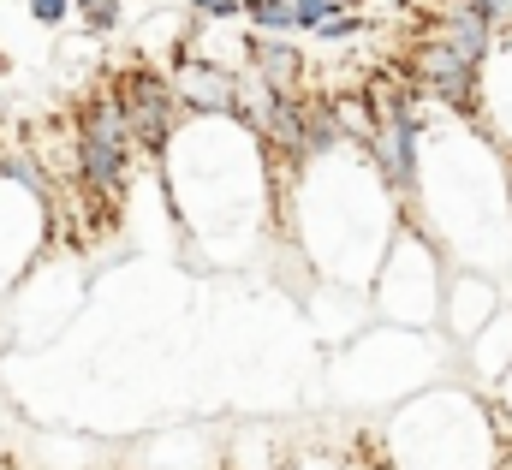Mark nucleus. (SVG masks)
Here are the masks:
<instances>
[{"label":"nucleus","instance_id":"nucleus-15","mask_svg":"<svg viewBox=\"0 0 512 470\" xmlns=\"http://www.w3.org/2000/svg\"><path fill=\"white\" fill-rule=\"evenodd\" d=\"M72 18L84 24L90 42H108L126 30V0H72Z\"/></svg>","mask_w":512,"mask_h":470},{"label":"nucleus","instance_id":"nucleus-18","mask_svg":"<svg viewBox=\"0 0 512 470\" xmlns=\"http://www.w3.org/2000/svg\"><path fill=\"white\" fill-rule=\"evenodd\" d=\"M292 6H298V36H304V30L316 36L334 12H358V0H292Z\"/></svg>","mask_w":512,"mask_h":470},{"label":"nucleus","instance_id":"nucleus-19","mask_svg":"<svg viewBox=\"0 0 512 470\" xmlns=\"http://www.w3.org/2000/svg\"><path fill=\"white\" fill-rule=\"evenodd\" d=\"M364 30H370V18H364V12H334L316 36H322V42H352V36H364Z\"/></svg>","mask_w":512,"mask_h":470},{"label":"nucleus","instance_id":"nucleus-2","mask_svg":"<svg viewBox=\"0 0 512 470\" xmlns=\"http://www.w3.org/2000/svg\"><path fill=\"white\" fill-rule=\"evenodd\" d=\"M298 191V250L316 262L322 280L370 292L393 233L405 227V203L393 197L376 161L346 143L334 155H316L292 173Z\"/></svg>","mask_w":512,"mask_h":470},{"label":"nucleus","instance_id":"nucleus-21","mask_svg":"<svg viewBox=\"0 0 512 470\" xmlns=\"http://www.w3.org/2000/svg\"><path fill=\"white\" fill-rule=\"evenodd\" d=\"M465 6H471L477 18H489L501 36H512V0H465Z\"/></svg>","mask_w":512,"mask_h":470},{"label":"nucleus","instance_id":"nucleus-24","mask_svg":"<svg viewBox=\"0 0 512 470\" xmlns=\"http://www.w3.org/2000/svg\"><path fill=\"white\" fill-rule=\"evenodd\" d=\"M501 470H512V441H507V453H501Z\"/></svg>","mask_w":512,"mask_h":470},{"label":"nucleus","instance_id":"nucleus-6","mask_svg":"<svg viewBox=\"0 0 512 470\" xmlns=\"http://www.w3.org/2000/svg\"><path fill=\"white\" fill-rule=\"evenodd\" d=\"M131 161H137V143H131V119L126 102L108 84H96L84 102H78V131H72V173L90 197L102 203H120L131 185Z\"/></svg>","mask_w":512,"mask_h":470},{"label":"nucleus","instance_id":"nucleus-12","mask_svg":"<svg viewBox=\"0 0 512 470\" xmlns=\"http://www.w3.org/2000/svg\"><path fill=\"white\" fill-rule=\"evenodd\" d=\"M423 36H441L447 48H459V54H471L477 66L495 54V42H501V30L489 24V18H477L465 0H435L429 12H423Z\"/></svg>","mask_w":512,"mask_h":470},{"label":"nucleus","instance_id":"nucleus-20","mask_svg":"<svg viewBox=\"0 0 512 470\" xmlns=\"http://www.w3.org/2000/svg\"><path fill=\"white\" fill-rule=\"evenodd\" d=\"M24 12H30V24H42V30H60V24L72 18V0H24Z\"/></svg>","mask_w":512,"mask_h":470},{"label":"nucleus","instance_id":"nucleus-17","mask_svg":"<svg viewBox=\"0 0 512 470\" xmlns=\"http://www.w3.org/2000/svg\"><path fill=\"white\" fill-rule=\"evenodd\" d=\"M245 6L251 0H185L191 24H245Z\"/></svg>","mask_w":512,"mask_h":470},{"label":"nucleus","instance_id":"nucleus-1","mask_svg":"<svg viewBox=\"0 0 512 470\" xmlns=\"http://www.w3.org/2000/svg\"><path fill=\"white\" fill-rule=\"evenodd\" d=\"M405 221L435 238L453 268H483L512 292V155L477 119L435 114Z\"/></svg>","mask_w":512,"mask_h":470},{"label":"nucleus","instance_id":"nucleus-14","mask_svg":"<svg viewBox=\"0 0 512 470\" xmlns=\"http://www.w3.org/2000/svg\"><path fill=\"white\" fill-rule=\"evenodd\" d=\"M459 357H465V375H471L483 393L507 375V369H512V298L495 310V322H489L477 340H465V346H459Z\"/></svg>","mask_w":512,"mask_h":470},{"label":"nucleus","instance_id":"nucleus-11","mask_svg":"<svg viewBox=\"0 0 512 470\" xmlns=\"http://www.w3.org/2000/svg\"><path fill=\"white\" fill-rule=\"evenodd\" d=\"M245 66H251L262 84H274L280 96H304L310 54H304L292 36H262V30H245Z\"/></svg>","mask_w":512,"mask_h":470},{"label":"nucleus","instance_id":"nucleus-3","mask_svg":"<svg viewBox=\"0 0 512 470\" xmlns=\"http://www.w3.org/2000/svg\"><path fill=\"white\" fill-rule=\"evenodd\" d=\"M507 423L483 387L435 381L393 405L382 429L387 470H501L507 453Z\"/></svg>","mask_w":512,"mask_h":470},{"label":"nucleus","instance_id":"nucleus-7","mask_svg":"<svg viewBox=\"0 0 512 470\" xmlns=\"http://www.w3.org/2000/svg\"><path fill=\"white\" fill-rule=\"evenodd\" d=\"M114 90H120V102H126L137 155L161 161V155L173 149V137L185 131V119H191L185 102H179V90H173V78H167L161 66H149V60H126V66L114 72Z\"/></svg>","mask_w":512,"mask_h":470},{"label":"nucleus","instance_id":"nucleus-13","mask_svg":"<svg viewBox=\"0 0 512 470\" xmlns=\"http://www.w3.org/2000/svg\"><path fill=\"white\" fill-rule=\"evenodd\" d=\"M477 125L512 155V36L495 42V54L483 60V102H477Z\"/></svg>","mask_w":512,"mask_h":470},{"label":"nucleus","instance_id":"nucleus-10","mask_svg":"<svg viewBox=\"0 0 512 470\" xmlns=\"http://www.w3.org/2000/svg\"><path fill=\"white\" fill-rule=\"evenodd\" d=\"M512 292L495 280V274H483V268H447V298H441V334L453 340V346H465V340H477L489 322H495V310L507 304Z\"/></svg>","mask_w":512,"mask_h":470},{"label":"nucleus","instance_id":"nucleus-5","mask_svg":"<svg viewBox=\"0 0 512 470\" xmlns=\"http://www.w3.org/2000/svg\"><path fill=\"white\" fill-rule=\"evenodd\" d=\"M447 250L423 227H399L393 244H387L382 268L370 280V310L376 322H393V328H441V298H447Z\"/></svg>","mask_w":512,"mask_h":470},{"label":"nucleus","instance_id":"nucleus-9","mask_svg":"<svg viewBox=\"0 0 512 470\" xmlns=\"http://www.w3.org/2000/svg\"><path fill=\"white\" fill-rule=\"evenodd\" d=\"M239 72L245 66H233V60H221V54H209L197 42H179L167 78H173V90H179L191 119H239Z\"/></svg>","mask_w":512,"mask_h":470},{"label":"nucleus","instance_id":"nucleus-4","mask_svg":"<svg viewBox=\"0 0 512 470\" xmlns=\"http://www.w3.org/2000/svg\"><path fill=\"white\" fill-rule=\"evenodd\" d=\"M453 363V340L441 328H393L376 322L358 340H346L340 375H346V399L358 405H405L411 393L435 387Z\"/></svg>","mask_w":512,"mask_h":470},{"label":"nucleus","instance_id":"nucleus-8","mask_svg":"<svg viewBox=\"0 0 512 470\" xmlns=\"http://www.w3.org/2000/svg\"><path fill=\"white\" fill-rule=\"evenodd\" d=\"M405 72L417 78V90L435 102V114L453 119H477V102H483V66L459 48H447L441 36H417L411 54H405Z\"/></svg>","mask_w":512,"mask_h":470},{"label":"nucleus","instance_id":"nucleus-16","mask_svg":"<svg viewBox=\"0 0 512 470\" xmlns=\"http://www.w3.org/2000/svg\"><path fill=\"white\" fill-rule=\"evenodd\" d=\"M245 30H262V36H298V6H292V0H251V6H245Z\"/></svg>","mask_w":512,"mask_h":470},{"label":"nucleus","instance_id":"nucleus-22","mask_svg":"<svg viewBox=\"0 0 512 470\" xmlns=\"http://www.w3.org/2000/svg\"><path fill=\"white\" fill-rule=\"evenodd\" d=\"M489 399H495V411H501V423H507V435H512V369L489 387Z\"/></svg>","mask_w":512,"mask_h":470},{"label":"nucleus","instance_id":"nucleus-23","mask_svg":"<svg viewBox=\"0 0 512 470\" xmlns=\"http://www.w3.org/2000/svg\"><path fill=\"white\" fill-rule=\"evenodd\" d=\"M6 72H12V54H6V48H0V78H6Z\"/></svg>","mask_w":512,"mask_h":470}]
</instances>
